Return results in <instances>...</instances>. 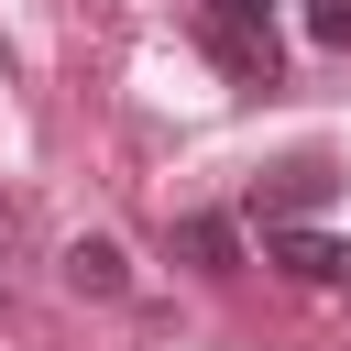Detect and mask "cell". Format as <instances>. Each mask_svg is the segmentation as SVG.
Masks as SVG:
<instances>
[{"instance_id":"cell-3","label":"cell","mask_w":351,"mask_h":351,"mask_svg":"<svg viewBox=\"0 0 351 351\" xmlns=\"http://www.w3.org/2000/svg\"><path fill=\"white\" fill-rule=\"evenodd\" d=\"M263 252L296 285H351V241H329V230H263Z\"/></svg>"},{"instance_id":"cell-1","label":"cell","mask_w":351,"mask_h":351,"mask_svg":"<svg viewBox=\"0 0 351 351\" xmlns=\"http://www.w3.org/2000/svg\"><path fill=\"white\" fill-rule=\"evenodd\" d=\"M197 44L219 55V77L274 88V0H197Z\"/></svg>"},{"instance_id":"cell-6","label":"cell","mask_w":351,"mask_h":351,"mask_svg":"<svg viewBox=\"0 0 351 351\" xmlns=\"http://www.w3.org/2000/svg\"><path fill=\"white\" fill-rule=\"evenodd\" d=\"M307 33L318 44H351V0H307Z\"/></svg>"},{"instance_id":"cell-4","label":"cell","mask_w":351,"mask_h":351,"mask_svg":"<svg viewBox=\"0 0 351 351\" xmlns=\"http://www.w3.org/2000/svg\"><path fill=\"white\" fill-rule=\"evenodd\" d=\"M66 285H77V296H132V252H121V241H99V230H88V241H66Z\"/></svg>"},{"instance_id":"cell-2","label":"cell","mask_w":351,"mask_h":351,"mask_svg":"<svg viewBox=\"0 0 351 351\" xmlns=\"http://www.w3.org/2000/svg\"><path fill=\"white\" fill-rule=\"evenodd\" d=\"M329 186H340V165H329V154H285V165L252 186V208H263V230H296L307 208H329Z\"/></svg>"},{"instance_id":"cell-7","label":"cell","mask_w":351,"mask_h":351,"mask_svg":"<svg viewBox=\"0 0 351 351\" xmlns=\"http://www.w3.org/2000/svg\"><path fill=\"white\" fill-rule=\"evenodd\" d=\"M11 230H22V219H11V197H0V241H11Z\"/></svg>"},{"instance_id":"cell-5","label":"cell","mask_w":351,"mask_h":351,"mask_svg":"<svg viewBox=\"0 0 351 351\" xmlns=\"http://www.w3.org/2000/svg\"><path fill=\"white\" fill-rule=\"evenodd\" d=\"M176 252H186L197 274H241V230H230V219H176Z\"/></svg>"}]
</instances>
